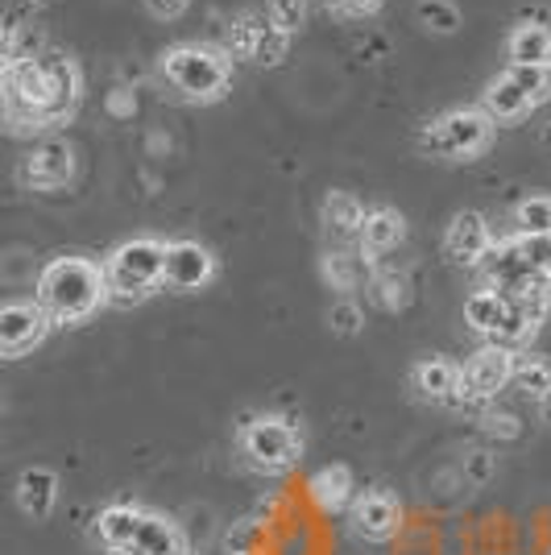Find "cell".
I'll return each instance as SVG.
<instances>
[{"label": "cell", "instance_id": "cell-23", "mask_svg": "<svg viewBox=\"0 0 551 555\" xmlns=\"http://www.w3.org/2000/svg\"><path fill=\"white\" fill-rule=\"evenodd\" d=\"M510 382L527 393V398L539 402V398L551 390V361H543V357H514V365H510Z\"/></svg>", "mask_w": 551, "mask_h": 555}, {"label": "cell", "instance_id": "cell-39", "mask_svg": "<svg viewBox=\"0 0 551 555\" xmlns=\"http://www.w3.org/2000/svg\"><path fill=\"white\" fill-rule=\"evenodd\" d=\"M539 415H543V423H551V390L539 398Z\"/></svg>", "mask_w": 551, "mask_h": 555}, {"label": "cell", "instance_id": "cell-9", "mask_svg": "<svg viewBox=\"0 0 551 555\" xmlns=\"http://www.w3.org/2000/svg\"><path fill=\"white\" fill-rule=\"evenodd\" d=\"M216 274V257L207 254L200 241H170L166 245V266H162V282L175 291H200Z\"/></svg>", "mask_w": 551, "mask_h": 555}, {"label": "cell", "instance_id": "cell-41", "mask_svg": "<svg viewBox=\"0 0 551 555\" xmlns=\"http://www.w3.org/2000/svg\"><path fill=\"white\" fill-rule=\"evenodd\" d=\"M108 555H133L129 547H116V552H108Z\"/></svg>", "mask_w": 551, "mask_h": 555}, {"label": "cell", "instance_id": "cell-27", "mask_svg": "<svg viewBox=\"0 0 551 555\" xmlns=\"http://www.w3.org/2000/svg\"><path fill=\"white\" fill-rule=\"evenodd\" d=\"M518 254L530 266V274L551 278V232H535V236H514Z\"/></svg>", "mask_w": 551, "mask_h": 555}, {"label": "cell", "instance_id": "cell-16", "mask_svg": "<svg viewBox=\"0 0 551 555\" xmlns=\"http://www.w3.org/2000/svg\"><path fill=\"white\" fill-rule=\"evenodd\" d=\"M414 390L432 402H452L460 390V365L444 361V357H427L419 370H414Z\"/></svg>", "mask_w": 551, "mask_h": 555}, {"label": "cell", "instance_id": "cell-38", "mask_svg": "<svg viewBox=\"0 0 551 555\" xmlns=\"http://www.w3.org/2000/svg\"><path fill=\"white\" fill-rule=\"evenodd\" d=\"M336 13H353V17H361V13H373L382 0H328Z\"/></svg>", "mask_w": 551, "mask_h": 555}, {"label": "cell", "instance_id": "cell-2", "mask_svg": "<svg viewBox=\"0 0 551 555\" xmlns=\"http://www.w3.org/2000/svg\"><path fill=\"white\" fill-rule=\"evenodd\" d=\"M162 79L187 100H220L232 83V59L229 50L212 47H175L162 59Z\"/></svg>", "mask_w": 551, "mask_h": 555}, {"label": "cell", "instance_id": "cell-34", "mask_svg": "<svg viewBox=\"0 0 551 555\" xmlns=\"http://www.w3.org/2000/svg\"><path fill=\"white\" fill-rule=\"evenodd\" d=\"M494 473H498L494 452H485V448L464 452V477H469V486H489V481H494Z\"/></svg>", "mask_w": 551, "mask_h": 555}, {"label": "cell", "instance_id": "cell-10", "mask_svg": "<svg viewBox=\"0 0 551 555\" xmlns=\"http://www.w3.org/2000/svg\"><path fill=\"white\" fill-rule=\"evenodd\" d=\"M22 179L25 186H34V191H59V186H67L75 179V150H71L63 138H50L42 141L22 166Z\"/></svg>", "mask_w": 551, "mask_h": 555}, {"label": "cell", "instance_id": "cell-11", "mask_svg": "<svg viewBox=\"0 0 551 555\" xmlns=\"http://www.w3.org/2000/svg\"><path fill=\"white\" fill-rule=\"evenodd\" d=\"M477 270H482L485 291H498V295H514V291L527 286L530 278H539V274H530V266L523 261V254H518L514 241H502V245L489 241V249L482 254Z\"/></svg>", "mask_w": 551, "mask_h": 555}, {"label": "cell", "instance_id": "cell-17", "mask_svg": "<svg viewBox=\"0 0 551 555\" xmlns=\"http://www.w3.org/2000/svg\"><path fill=\"white\" fill-rule=\"evenodd\" d=\"M311 498L320 502V509L328 514H341V509L353 506V473L345 464H328L311 477Z\"/></svg>", "mask_w": 551, "mask_h": 555}, {"label": "cell", "instance_id": "cell-6", "mask_svg": "<svg viewBox=\"0 0 551 555\" xmlns=\"http://www.w3.org/2000/svg\"><path fill=\"white\" fill-rule=\"evenodd\" d=\"M510 365H514V352L498 345L477 348L464 365H460V390L452 398V406H485L489 398H498L510 382Z\"/></svg>", "mask_w": 551, "mask_h": 555}, {"label": "cell", "instance_id": "cell-7", "mask_svg": "<svg viewBox=\"0 0 551 555\" xmlns=\"http://www.w3.org/2000/svg\"><path fill=\"white\" fill-rule=\"evenodd\" d=\"M353 531L366 543H386L402 531V502L390 489H366L353 498Z\"/></svg>", "mask_w": 551, "mask_h": 555}, {"label": "cell", "instance_id": "cell-15", "mask_svg": "<svg viewBox=\"0 0 551 555\" xmlns=\"http://www.w3.org/2000/svg\"><path fill=\"white\" fill-rule=\"evenodd\" d=\"M17 502L29 518H47L54 502H59V477L42 468V464H34V468H25L22 481H17Z\"/></svg>", "mask_w": 551, "mask_h": 555}, {"label": "cell", "instance_id": "cell-30", "mask_svg": "<svg viewBox=\"0 0 551 555\" xmlns=\"http://www.w3.org/2000/svg\"><path fill=\"white\" fill-rule=\"evenodd\" d=\"M257 543H261V518H236L225 531V552L229 555H253Z\"/></svg>", "mask_w": 551, "mask_h": 555}, {"label": "cell", "instance_id": "cell-28", "mask_svg": "<svg viewBox=\"0 0 551 555\" xmlns=\"http://www.w3.org/2000/svg\"><path fill=\"white\" fill-rule=\"evenodd\" d=\"M369 291H373V302L386 307V311H398L407 302V282L394 270H377V274L369 278Z\"/></svg>", "mask_w": 551, "mask_h": 555}, {"label": "cell", "instance_id": "cell-29", "mask_svg": "<svg viewBox=\"0 0 551 555\" xmlns=\"http://www.w3.org/2000/svg\"><path fill=\"white\" fill-rule=\"evenodd\" d=\"M261 25L266 17H241V22L229 29V59H245L253 63V47H257V38H261Z\"/></svg>", "mask_w": 551, "mask_h": 555}, {"label": "cell", "instance_id": "cell-13", "mask_svg": "<svg viewBox=\"0 0 551 555\" xmlns=\"http://www.w3.org/2000/svg\"><path fill=\"white\" fill-rule=\"evenodd\" d=\"M129 552L133 555H187V539H183V531L166 518V514H150V509H141L138 534H133Z\"/></svg>", "mask_w": 551, "mask_h": 555}, {"label": "cell", "instance_id": "cell-26", "mask_svg": "<svg viewBox=\"0 0 551 555\" xmlns=\"http://www.w3.org/2000/svg\"><path fill=\"white\" fill-rule=\"evenodd\" d=\"M286 47H291V34L274 29V25H270V17H266V25H261V38H257V47H253V63H257V67H278V63L286 59Z\"/></svg>", "mask_w": 551, "mask_h": 555}, {"label": "cell", "instance_id": "cell-3", "mask_svg": "<svg viewBox=\"0 0 551 555\" xmlns=\"http://www.w3.org/2000/svg\"><path fill=\"white\" fill-rule=\"evenodd\" d=\"M162 266H166V241H154V236L125 241L108 257V266H104V291H108V299L120 302V307H133V302L145 299L162 282Z\"/></svg>", "mask_w": 551, "mask_h": 555}, {"label": "cell", "instance_id": "cell-1", "mask_svg": "<svg viewBox=\"0 0 551 555\" xmlns=\"http://www.w3.org/2000/svg\"><path fill=\"white\" fill-rule=\"evenodd\" d=\"M104 299V266L88 257H54L38 274V307L47 311L50 324H79Z\"/></svg>", "mask_w": 551, "mask_h": 555}, {"label": "cell", "instance_id": "cell-37", "mask_svg": "<svg viewBox=\"0 0 551 555\" xmlns=\"http://www.w3.org/2000/svg\"><path fill=\"white\" fill-rule=\"evenodd\" d=\"M145 4H150V13H154V17H166V22H170V17L187 13V4H191V0H145Z\"/></svg>", "mask_w": 551, "mask_h": 555}, {"label": "cell", "instance_id": "cell-19", "mask_svg": "<svg viewBox=\"0 0 551 555\" xmlns=\"http://www.w3.org/2000/svg\"><path fill=\"white\" fill-rule=\"evenodd\" d=\"M510 63H523V67H539L551 63V25H518L510 34Z\"/></svg>", "mask_w": 551, "mask_h": 555}, {"label": "cell", "instance_id": "cell-18", "mask_svg": "<svg viewBox=\"0 0 551 555\" xmlns=\"http://www.w3.org/2000/svg\"><path fill=\"white\" fill-rule=\"evenodd\" d=\"M141 522V506H108L100 518H95V539L104 552H116V547H129L133 534H138Z\"/></svg>", "mask_w": 551, "mask_h": 555}, {"label": "cell", "instance_id": "cell-21", "mask_svg": "<svg viewBox=\"0 0 551 555\" xmlns=\"http://www.w3.org/2000/svg\"><path fill=\"white\" fill-rule=\"evenodd\" d=\"M485 113L494 125H505V120H523L530 113V100L505 75H498L494 83H489V92H485Z\"/></svg>", "mask_w": 551, "mask_h": 555}, {"label": "cell", "instance_id": "cell-24", "mask_svg": "<svg viewBox=\"0 0 551 555\" xmlns=\"http://www.w3.org/2000/svg\"><path fill=\"white\" fill-rule=\"evenodd\" d=\"M505 79H510L518 92L527 95L530 108H535V104H543V100H551V63H539V67L510 63V67H505Z\"/></svg>", "mask_w": 551, "mask_h": 555}, {"label": "cell", "instance_id": "cell-14", "mask_svg": "<svg viewBox=\"0 0 551 555\" xmlns=\"http://www.w3.org/2000/svg\"><path fill=\"white\" fill-rule=\"evenodd\" d=\"M402 236H407V224H402V216L394 208H373L366 211V224L357 232V241H361V249L369 257H386L394 254L398 245H402Z\"/></svg>", "mask_w": 551, "mask_h": 555}, {"label": "cell", "instance_id": "cell-25", "mask_svg": "<svg viewBox=\"0 0 551 555\" xmlns=\"http://www.w3.org/2000/svg\"><path fill=\"white\" fill-rule=\"evenodd\" d=\"M514 224H518V236L551 232V195H527L514 211Z\"/></svg>", "mask_w": 551, "mask_h": 555}, {"label": "cell", "instance_id": "cell-33", "mask_svg": "<svg viewBox=\"0 0 551 555\" xmlns=\"http://www.w3.org/2000/svg\"><path fill=\"white\" fill-rule=\"evenodd\" d=\"M323 278H328L336 291H348V286H357L361 266H357L348 254H328V257H323Z\"/></svg>", "mask_w": 551, "mask_h": 555}, {"label": "cell", "instance_id": "cell-31", "mask_svg": "<svg viewBox=\"0 0 551 555\" xmlns=\"http://www.w3.org/2000/svg\"><path fill=\"white\" fill-rule=\"evenodd\" d=\"M419 22L427 29H436V34H452L460 25V13L457 4H448V0H419Z\"/></svg>", "mask_w": 551, "mask_h": 555}, {"label": "cell", "instance_id": "cell-8", "mask_svg": "<svg viewBox=\"0 0 551 555\" xmlns=\"http://www.w3.org/2000/svg\"><path fill=\"white\" fill-rule=\"evenodd\" d=\"M47 311L38 302H4L0 307V357H22L42 345L47 336Z\"/></svg>", "mask_w": 551, "mask_h": 555}, {"label": "cell", "instance_id": "cell-4", "mask_svg": "<svg viewBox=\"0 0 551 555\" xmlns=\"http://www.w3.org/2000/svg\"><path fill=\"white\" fill-rule=\"evenodd\" d=\"M241 452H245L249 468H257L261 477H282V473H291L303 461V436L295 423H286L278 415H261L245 423Z\"/></svg>", "mask_w": 551, "mask_h": 555}, {"label": "cell", "instance_id": "cell-22", "mask_svg": "<svg viewBox=\"0 0 551 555\" xmlns=\"http://www.w3.org/2000/svg\"><path fill=\"white\" fill-rule=\"evenodd\" d=\"M505 315V295L498 291H473L469 299H464V324L473 327V332H482V336H494V327L502 324Z\"/></svg>", "mask_w": 551, "mask_h": 555}, {"label": "cell", "instance_id": "cell-36", "mask_svg": "<svg viewBox=\"0 0 551 555\" xmlns=\"http://www.w3.org/2000/svg\"><path fill=\"white\" fill-rule=\"evenodd\" d=\"M328 320H332V332L336 336H357L361 332V307H353V302H336L332 311H328Z\"/></svg>", "mask_w": 551, "mask_h": 555}, {"label": "cell", "instance_id": "cell-12", "mask_svg": "<svg viewBox=\"0 0 551 555\" xmlns=\"http://www.w3.org/2000/svg\"><path fill=\"white\" fill-rule=\"evenodd\" d=\"M444 249H448V261L457 266H477L482 254L489 249V229L477 211H460L448 224V236H444Z\"/></svg>", "mask_w": 551, "mask_h": 555}, {"label": "cell", "instance_id": "cell-5", "mask_svg": "<svg viewBox=\"0 0 551 555\" xmlns=\"http://www.w3.org/2000/svg\"><path fill=\"white\" fill-rule=\"evenodd\" d=\"M494 120L485 108H460V113L439 116L436 125L423 133V150L436 154V158H457V163H469L485 154L494 145Z\"/></svg>", "mask_w": 551, "mask_h": 555}, {"label": "cell", "instance_id": "cell-40", "mask_svg": "<svg viewBox=\"0 0 551 555\" xmlns=\"http://www.w3.org/2000/svg\"><path fill=\"white\" fill-rule=\"evenodd\" d=\"M539 145H551V125L548 129H539Z\"/></svg>", "mask_w": 551, "mask_h": 555}, {"label": "cell", "instance_id": "cell-20", "mask_svg": "<svg viewBox=\"0 0 551 555\" xmlns=\"http://www.w3.org/2000/svg\"><path fill=\"white\" fill-rule=\"evenodd\" d=\"M323 224L332 236H357L361 224H366V208H361V199L357 195H348V191H332L328 199H323Z\"/></svg>", "mask_w": 551, "mask_h": 555}, {"label": "cell", "instance_id": "cell-35", "mask_svg": "<svg viewBox=\"0 0 551 555\" xmlns=\"http://www.w3.org/2000/svg\"><path fill=\"white\" fill-rule=\"evenodd\" d=\"M485 436H494V440H518V431H523V423L514 415H505V411H482L477 415Z\"/></svg>", "mask_w": 551, "mask_h": 555}, {"label": "cell", "instance_id": "cell-32", "mask_svg": "<svg viewBox=\"0 0 551 555\" xmlns=\"http://www.w3.org/2000/svg\"><path fill=\"white\" fill-rule=\"evenodd\" d=\"M266 17L282 34H295L303 25V17H307V0H270L266 4Z\"/></svg>", "mask_w": 551, "mask_h": 555}]
</instances>
